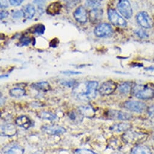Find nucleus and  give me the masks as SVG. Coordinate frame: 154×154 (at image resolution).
I'll return each mask as SVG.
<instances>
[{
  "instance_id": "nucleus-1",
  "label": "nucleus",
  "mask_w": 154,
  "mask_h": 154,
  "mask_svg": "<svg viewBox=\"0 0 154 154\" xmlns=\"http://www.w3.org/2000/svg\"><path fill=\"white\" fill-rule=\"evenodd\" d=\"M148 137L147 134L131 129L125 132L122 136V138L124 142L133 145H138L144 141Z\"/></svg>"
},
{
  "instance_id": "nucleus-2",
  "label": "nucleus",
  "mask_w": 154,
  "mask_h": 154,
  "mask_svg": "<svg viewBox=\"0 0 154 154\" xmlns=\"http://www.w3.org/2000/svg\"><path fill=\"white\" fill-rule=\"evenodd\" d=\"M132 94L137 98L149 100L154 97V90L149 87L137 85L132 88Z\"/></svg>"
},
{
  "instance_id": "nucleus-3",
  "label": "nucleus",
  "mask_w": 154,
  "mask_h": 154,
  "mask_svg": "<svg viewBox=\"0 0 154 154\" xmlns=\"http://www.w3.org/2000/svg\"><path fill=\"white\" fill-rule=\"evenodd\" d=\"M124 107L130 111L136 113H141L147 109L145 103L137 101H128L125 102Z\"/></svg>"
},
{
  "instance_id": "nucleus-4",
  "label": "nucleus",
  "mask_w": 154,
  "mask_h": 154,
  "mask_svg": "<svg viewBox=\"0 0 154 154\" xmlns=\"http://www.w3.org/2000/svg\"><path fill=\"white\" fill-rule=\"evenodd\" d=\"M98 87V83L95 81L90 82L87 83L86 86L85 92L82 93L79 96L84 97L86 100H93L96 96V91Z\"/></svg>"
},
{
  "instance_id": "nucleus-5",
  "label": "nucleus",
  "mask_w": 154,
  "mask_h": 154,
  "mask_svg": "<svg viewBox=\"0 0 154 154\" xmlns=\"http://www.w3.org/2000/svg\"><path fill=\"white\" fill-rule=\"evenodd\" d=\"M118 9L120 13L126 19H129L132 15V9L128 0H119Z\"/></svg>"
},
{
  "instance_id": "nucleus-6",
  "label": "nucleus",
  "mask_w": 154,
  "mask_h": 154,
  "mask_svg": "<svg viewBox=\"0 0 154 154\" xmlns=\"http://www.w3.org/2000/svg\"><path fill=\"white\" fill-rule=\"evenodd\" d=\"M116 83L112 80L107 81L103 83L100 87L99 92L102 96H107L112 94L117 89Z\"/></svg>"
},
{
  "instance_id": "nucleus-7",
  "label": "nucleus",
  "mask_w": 154,
  "mask_h": 154,
  "mask_svg": "<svg viewBox=\"0 0 154 154\" xmlns=\"http://www.w3.org/2000/svg\"><path fill=\"white\" fill-rule=\"evenodd\" d=\"M112 33V29L110 24L102 23L99 24L94 30L95 35L98 37H108Z\"/></svg>"
},
{
  "instance_id": "nucleus-8",
  "label": "nucleus",
  "mask_w": 154,
  "mask_h": 154,
  "mask_svg": "<svg viewBox=\"0 0 154 154\" xmlns=\"http://www.w3.org/2000/svg\"><path fill=\"white\" fill-rule=\"evenodd\" d=\"M108 18L111 23L116 26H125L126 25V21L114 9L108 11Z\"/></svg>"
},
{
  "instance_id": "nucleus-9",
  "label": "nucleus",
  "mask_w": 154,
  "mask_h": 154,
  "mask_svg": "<svg viewBox=\"0 0 154 154\" xmlns=\"http://www.w3.org/2000/svg\"><path fill=\"white\" fill-rule=\"evenodd\" d=\"M138 23L143 28L148 29L152 27V21L149 15L145 12H141L137 15Z\"/></svg>"
},
{
  "instance_id": "nucleus-10",
  "label": "nucleus",
  "mask_w": 154,
  "mask_h": 154,
  "mask_svg": "<svg viewBox=\"0 0 154 154\" xmlns=\"http://www.w3.org/2000/svg\"><path fill=\"white\" fill-rule=\"evenodd\" d=\"M17 133V129L16 126L12 123H8L2 125L1 127L2 136L12 137Z\"/></svg>"
},
{
  "instance_id": "nucleus-11",
  "label": "nucleus",
  "mask_w": 154,
  "mask_h": 154,
  "mask_svg": "<svg viewBox=\"0 0 154 154\" xmlns=\"http://www.w3.org/2000/svg\"><path fill=\"white\" fill-rule=\"evenodd\" d=\"M24 151L23 147L17 144H8L3 149L4 154H24Z\"/></svg>"
},
{
  "instance_id": "nucleus-12",
  "label": "nucleus",
  "mask_w": 154,
  "mask_h": 154,
  "mask_svg": "<svg viewBox=\"0 0 154 154\" xmlns=\"http://www.w3.org/2000/svg\"><path fill=\"white\" fill-rule=\"evenodd\" d=\"M108 116L112 119H116L119 120H129L132 118V115L127 112H122L120 111L111 110L108 112Z\"/></svg>"
},
{
  "instance_id": "nucleus-13",
  "label": "nucleus",
  "mask_w": 154,
  "mask_h": 154,
  "mask_svg": "<svg viewBox=\"0 0 154 154\" xmlns=\"http://www.w3.org/2000/svg\"><path fill=\"white\" fill-rule=\"evenodd\" d=\"M42 130L50 135L62 134L66 131L64 127L59 126H44L42 127Z\"/></svg>"
},
{
  "instance_id": "nucleus-14",
  "label": "nucleus",
  "mask_w": 154,
  "mask_h": 154,
  "mask_svg": "<svg viewBox=\"0 0 154 154\" xmlns=\"http://www.w3.org/2000/svg\"><path fill=\"white\" fill-rule=\"evenodd\" d=\"M75 19L80 23H85L87 21V13L85 8L82 6H79L74 12Z\"/></svg>"
},
{
  "instance_id": "nucleus-15",
  "label": "nucleus",
  "mask_w": 154,
  "mask_h": 154,
  "mask_svg": "<svg viewBox=\"0 0 154 154\" xmlns=\"http://www.w3.org/2000/svg\"><path fill=\"white\" fill-rule=\"evenodd\" d=\"M103 11L99 9H94L90 12V20L93 24H97L102 20Z\"/></svg>"
},
{
  "instance_id": "nucleus-16",
  "label": "nucleus",
  "mask_w": 154,
  "mask_h": 154,
  "mask_svg": "<svg viewBox=\"0 0 154 154\" xmlns=\"http://www.w3.org/2000/svg\"><path fill=\"white\" fill-rule=\"evenodd\" d=\"M15 123L17 126L24 129H29L32 126V120L26 115H21L18 117L15 120Z\"/></svg>"
},
{
  "instance_id": "nucleus-17",
  "label": "nucleus",
  "mask_w": 154,
  "mask_h": 154,
  "mask_svg": "<svg viewBox=\"0 0 154 154\" xmlns=\"http://www.w3.org/2000/svg\"><path fill=\"white\" fill-rule=\"evenodd\" d=\"M132 127L131 124L128 123H118L112 125L109 129L113 132H126L130 130Z\"/></svg>"
},
{
  "instance_id": "nucleus-18",
  "label": "nucleus",
  "mask_w": 154,
  "mask_h": 154,
  "mask_svg": "<svg viewBox=\"0 0 154 154\" xmlns=\"http://www.w3.org/2000/svg\"><path fill=\"white\" fill-rule=\"evenodd\" d=\"M62 9V5L59 2H56L50 3L47 8L46 12L50 15H56L59 14Z\"/></svg>"
},
{
  "instance_id": "nucleus-19",
  "label": "nucleus",
  "mask_w": 154,
  "mask_h": 154,
  "mask_svg": "<svg viewBox=\"0 0 154 154\" xmlns=\"http://www.w3.org/2000/svg\"><path fill=\"white\" fill-rule=\"evenodd\" d=\"M32 88L36 89V91L43 92H47L51 90V86L47 82L35 83L32 85Z\"/></svg>"
},
{
  "instance_id": "nucleus-20",
  "label": "nucleus",
  "mask_w": 154,
  "mask_h": 154,
  "mask_svg": "<svg viewBox=\"0 0 154 154\" xmlns=\"http://www.w3.org/2000/svg\"><path fill=\"white\" fill-rule=\"evenodd\" d=\"M131 154H152L150 149L146 146L136 145L131 152Z\"/></svg>"
},
{
  "instance_id": "nucleus-21",
  "label": "nucleus",
  "mask_w": 154,
  "mask_h": 154,
  "mask_svg": "<svg viewBox=\"0 0 154 154\" xmlns=\"http://www.w3.org/2000/svg\"><path fill=\"white\" fill-rule=\"evenodd\" d=\"M24 17L26 19H32L35 14V9L32 5H27L22 10Z\"/></svg>"
},
{
  "instance_id": "nucleus-22",
  "label": "nucleus",
  "mask_w": 154,
  "mask_h": 154,
  "mask_svg": "<svg viewBox=\"0 0 154 154\" xmlns=\"http://www.w3.org/2000/svg\"><path fill=\"white\" fill-rule=\"evenodd\" d=\"M9 94L12 97L20 98L26 95V91L23 88H16L12 89L9 92Z\"/></svg>"
},
{
  "instance_id": "nucleus-23",
  "label": "nucleus",
  "mask_w": 154,
  "mask_h": 154,
  "mask_svg": "<svg viewBox=\"0 0 154 154\" xmlns=\"http://www.w3.org/2000/svg\"><path fill=\"white\" fill-rule=\"evenodd\" d=\"M38 115L39 118H41L42 119L47 120H50V121H53L56 118V116L55 114H54L51 112H47V111L40 112L38 114Z\"/></svg>"
},
{
  "instance_id": "nucleus-24",
  "label": "nucleus",
  "mask_w": 154,
  "mask_h": 154,
  "mask_svg": "<svg viewBox=\"0 0 154 154\" xmlns=\"http://www.w3.org/2000/svg\"><path fill=\"white\" fill-rule=\"evenodd\" d=\"M132 87L131 86V84L127 82H124L120 84L119 86V89L120 92L124 94H126L132 91Z\"/></svg>"
},
{
  "instance_id": "nucleus-25",
  "label": "nucleus",
  "mask_w": 154,
  "mask_h": 154,
  "mask_svg": "<svg viewBox=\"0 0 154 154\" xmlns=\"http://www.w3.org/2000/svg\"><path fill=\"white\" fill-rule=\"evenodd\" d=\"M45 30V27L43 24H36L35 26H34L32 27V32L34 33V34H43Z\"/></svg>"
},
{
  "instance_id": "nucleus-26",
  "label": "nucleus",
  "mask_w": 154,
  "mask_h": 154,
  "mask_svg": "<svg viewBox=\"0 0 154 154\" xmlns=\"http://www.w3.org/2000/svg\"><path fill=\"white\" fill-rule=\"evenodd\" d=\"M87 5L90 8H94L95 9L100 6V0H87Z\"/></svg>"
},
{
  "instance_id": "nucleus-27",
  "label": "nucleus",
  "mask_w": 154,
  "mask_h": 154,
  "mask_svg": "<svg viewBox=\"0 0 154 154\" xmlns=\"http://www.w3.org/2000/svg\"><path fill=\"white\" fill-rule=\"evenodd\" d=\"M79 111H87V113L85 115L86 116H94V111L91 107H81L79 109Z\"/></svg>"
},
{
  "instance_id": "nucleus-28",
  "label": "nucleus",
  "mask_w": 154,
  "mask_h": 154,
  "mask_svg": "<svg viewBox=\"0 0 154 154\" xmlns=\"http://www.w3.org/2000/svg\"><path fill=\"white\" fill-rule=\"evenodd\" d=\"M75 154H97L96 152L87 149H79L75 152Z\"/></svg>"
},
{
  "instance_id": "nucleus-29",
  "label": "nucleus",
  "mask_w": 154,
  "mask_h": 154,
  "mask_svg": "<svg viewBox=\"0 0 154 154\" xmlns=\"http://www.w3.org/2000/svg\"><path fill=\"white\" fill-rule=\"evenodd\" d=\"M32 41V40L27 37H23L20 39V43L22 44V45H28L29 43H30Z\"/></svg>"
},
{
  "instance_id": "nucleus-30",
  "label": "nucleus",
  "mask_w": 154,
  "mask_h": 154,
  "mask_svg": "<svg viewBox=\"0 0 154 154\" xmlns=\"http://www.w3.org/2000/svg\"><path fill=\"white\" fill-rule=\"evenodd\" d=\"M24 0H9V3L12 6H18L22 4Z\"/></svg>"
},
{
  "instance_id": "nucleus-31",
  "label": "nucleus",
  "mask_w": 154,
  "mask_h": 154,
  "mask_svg": "<svg viewBox=\"0 0 154 154\" xmlns=\"http://www.w3.org/2000/svg\"><path fill=\"white\" fill-rule=\"evenodd\" d=\"M136 34L140 38H147L148 37L147 34H146V32L145 31H144L143 30H139L138 31L136 32Z\"/></svg>"
},
{
  "instance_id": "nucleus-32",
  "label": "nucleus",
  "mask_w": 154,
  "mask_h": 154,
  "mask_svg": "<svg viewBox=\"0 0 154 154\" xmlns=\"http://www.w3.org/2000/svg\"><path fill=\"white\" fill-rule=\"evenodd\" d=\"M147 111L148 114L150 117H154V104L150 106L149 108H147Z\"/></svg>"
},
{
  "instance_id": "nucleus-33",
  "label": "nucleus",
  "mask_w": 154,
  "mask_h": 154,
  "mask_svg": "<svg viewBox=\"0 0 154 154\" xmlns=\"http://www.w3.org/2000/svg\"><path fill=\"white\" fill-rule=\"evenodd\" d=\"M0 7L1 8H6L8 7V0H0Z\"/></svg>"
},
{
  "instance_id": "nucleus-34",
  "label": "nucleus",
  "mask_w": 154,
  "mask_h": 154,
  "mask_svg": "<svg viewBox=\"0 0 154 154\" xmlns=\"http://www.w3.org/2000/svg\"><path fill=\"white\" fill-rule=\"evenodd\" d=\"M23 16H24V15H23V11H17L15 14H14V15H13V17H14V18H17V19H18V18H20L21 17H22Z\"/></svg>"
},
{
  "instance_id": "nucleus-35",
  "label": "nucleus",
  "mask_w": 154,
  "mask_h": 154,
  "mask_svg": "<svg viewBox=\"0 0 154 154\" xmlns=\"http://www.w3.org/2000/svg\"><path fill=\"white\" fill-rule=\"evenodd\" d=\"M59 43V40H57V38H54L53 39L51 42H50V46L52 47H56Z\"/></svg>"
},
{
  "instance_id": "nucleus-36",
  "label": "nucleus",
  "mask_w": 154,
  "mask_h": 154,
  "mask_svg": "<svg viewBox=\"0 0 154 154\" xmlns=\"http://www.w3.org/2000/svg\"><path fill=\"white\" fill-rule=\"evenodd\" d=\"M45 1L44 0H35L34 1V3L36 4L38 6H42L44 5Z\"/></svg>"
},
{
  "instance_id": "nucleus-37",
  "label": "nucleus",
  "mask_w": 154,
  "mask_h": 154,
  "mask_svg": "<svg viewBox=\"0 0 154 154\" xmlns=\"http://www.w3.org/2000/svg\"><path fill=\"white\" fill-rule=\"evenodd\" d=\"M8 15H9V12H8L5 11H2V12H1V19L2 20V19H3V18L7 17L8 16Z\"/></svg>"
},
{
  "instance_id": "nucleus-38",
  "label": "nucleus",
  "mask_w": 154,
  "mask_h": 154,
  "mask_svg": "<svg viewBox=\"0 0 154 154\" xmlns=\"http://www.w3.org/2000/svg\"><path fill=\"white\" fill-rule=\"evenodd\" d=\"M63 73L66 74H74V75H77V74H81V72H71V71H67V72H63Z\"/></svg>"
},
{
  "instance_id": "nucleus-39",
  "label": "nucleus",
  "mask_w": 154,
  "mask_h": 154,
  "mask_svg": "<svg viewBox=\"0 0 154 154\" xmlns=\"http://www.w3.org/2000/svg\"><path fill=\"white\" fill-rule=\"evenodd\" d=\"M146 70H154V67H148V68H147V69H146Z\"/></svg>"
}]
</instances>
